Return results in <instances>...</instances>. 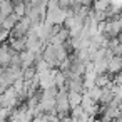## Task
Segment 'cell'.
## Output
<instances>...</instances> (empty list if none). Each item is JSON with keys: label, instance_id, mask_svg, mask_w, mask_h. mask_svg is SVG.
<instances>
[{"label": "cell", "instance_id": "obj_10", "mask_svg": "<svg viewBox=\"0 0 122 122\" xmlns=\"http://www.w3.org/2000/svg\"><path fill=\"white\" fill-rule=\"evenodd\" d=\"M110 5V0H94L92 4V9L97 10V12H105Z\"/></svg>", "mask_w": 122, "mask_h": 122}, {"label": "cell", "instance_id": "obj_4", "mask_svg": "<svg viewBox=\"0 0 122 122\" xmlns=\"http://www.w3.org/2000/svg\"><path fill=\"white\" fill-rule=\"evenodd\" d=\"M14 14V2L12 0H5V2H0V22L5 17Z\"/></svg>", "mask_w": 122, "mask_h": 122}, {"label": "cell", "instance_id": "obj_3", "mask_svg": "<svg viewBox=\"0 0 122 122\" xmlns=\"http://www.w3.org/2000/svg\"><path fill=\"white\" fill-rule=\"evenodd\" d=\"M10 47L17 52H24L27 50V35L25 37H15V39H9Z\"/></svg>", "mask_w": 122, "mask_h": 122}, {"label": "cell", "instance_id": "obj_2", "mask_svg": "<svg viewBox=\"0 0 122 122\" xmlns=\"http://www.w3.org/2000/svg\"><path fill=\"white\" fill-rule=\"evenodd\" d=\"M107 72L110 75H115L119 72H122V55H114L110 60H109V69Z\"/></svg>", "mask_w": 122, "mask_h": 122}, {"label": "cell", "instance_id": "obj_8", "mask_svg": "<svg viewBox=\"0 0 122 122\" xmlns=\"http://www.w3.org/2000/svg\"><path fill=\"white\" fill-rule=\"evenodd\" d=\"M114 55H122V44L119 42V39H110L109 40V47H107Z\"/></svg>", "mask_w": 122, "mask_h": 122}, {"label": "cell", "instance_id": "obj_18", "mask_svg": "<svg viewBox=\"0 0 122 122\" xmlns=\"http://www.w3.org/2000/svg\"><path fill=\"white\" fill-rule=\"evenodd\" d=\"M12 2H14V5H15V4H24V2H27V0H12Z\"/></svg>", "mask_w": 122, "mask_h": 122}, {"label": "cell", "instance_id": "obj_1", "mask_svg": "<svg viewBox=\"0 0 122 122\" xmlns=\"http://www.w3.org/2000/svg\"><path fill=\"white\" fill-rule=\"evenodd\" d=\"M15 50L10 47V42H4V44H0V67H9L10 65V60H12V54Z\"/></svg>", "mask_w": 122, "mask_h": 122}, {"label": "cell", "instance_id": "obj_5", "mask_svg": "<svg viewBox=\"0 0 122 122\" xmlns=\"http://www.w3.org/2000/svg\"><path fill=\"white\" fill-rule=\"evenodd\" d=\"M114 90H112V87L109 85V87H102V95H100V99H99V104L100 105H109L112 100H114Z\"/></svg>", "mask_w": 122, "mask_h": 122}, {"label": "cell", "instance_id": "obj_11", "mask_svg": "<svg viewBox=\"0 0 122 122\" xmlns=\"http://www.w3.org/2000/svg\"><path fill=\"white\" fill-rule=\"evenodd\" d=\"M55 85H57L59 89H62V87H67V74H65V72L59 70V74L55 75Z\"/></svg>", "mask_w": 122, "mask_h": 122}, {"label": "cell", "instance_id": "obj_16", "mask_svg": "<svg viewBox=\"0 0 122 122\" xmlns=\"http://www.w3.org/2000/svg\"><path fill=\"white\" fill-rule=\"evenodd\" d=\"M59 4L62 9H69L70 7V0H59Z\"/></svg>", "mask_w": 122, "mask_h": 122}, {"label": "cell", "instance_id": "obj_22", "mask_svg": "<svg viewBox=\"0 0 122 122\" xmlns=\"http://www.w3.org/2000/svg\"><path fill=\"white\" fill-rule=\"evenodd\" d=\"M4 70H5L4 67H0V75H2V74H4Z\"/></svg>", "mask_w": 122, "mask_h": 122}, {"label": "cell", "instance_id": "obj_21", "mask_svg": "<svg viewBox=\"0 0 122 122\" xmlns=\"http://www.w3.org/2000/svg\"><path fill=\"white\" fill-rule=\"evenodd\" d=\"M0 122H10V119H0Z\"/></svg>", "mask_w": 122, "mask_h": 122}, {"label": "cell", "instance_id": "obj_6", "mask_svg": "<svg viewBox=\"0 0 122 122\" xmlns=\"http://www.w3.org/2000/svg\"><path fill=\"white\" fill-rule=\"evenodd\" d=\"M20 57H22V69L35 65V54H34L32 50H24V52H20Z\"/></svg>", "mask_w": 122, "mask_h": 122}, {"label": "cell", "instance_id": "obj_17", "mask_svg": "<svg viewBox=\"0 0 122 122\" xmlns=\"http://www.w3.org/2000/svg\"><path fill=\"white\" fill-rule=\"evenodd\" d=\"M92 4H94V0H82V5H89V7H92Z\"/></svg>", "mask_w": 122, "mask_h": 122}, {"label": "cell", "instance_id": "obj_19", "mask_svg": "<svg viewBox=\"0 0 122 122\" xmlns=\"http://www.w3.org/2000/svg\"><path fill=\"white\" fill-rule=\"evenodd\" d=\"M117 39H119V42H120V44H122V30H120V32H119V35H117Z\"/></svg>", "mask_w": 122, "mask_h": 122}, {"label": "cell", "instance_id": "obj_13", "mask_svg": "<svg viewBox=\"0 0 122 122\" xmlns=\"http://www.w3.org/2000/svg\"><path fill=\"white\" fill-rule=\"evenodd\" d=\"M14 14L19 15L20 19L25 17V15H27V5H25V2H24V4H15V5H14Z\"/></svg>", "mask_w": 122, "mask_h": 122}, {"label": "cell", "instance_id": "obj_12", "mask_svg": "<svg viewBox=\"0 0 122 122\" xmlns=\"http://www.w3.org/2000/svg\"><path fill=\"white\" fill-rule=\"evenodd\" d=\"M37 75V67L35 65H32V67H25L24 69V80H32L34 77Z\"/></svg>", "mask_w": 122, "mask_h": 122}, {"label": "cell", "instance_id": "obj_7", "mask_svg": "<svg viewBox=\"0 0 122 122\" xmlns=\"http://www.w3.org/2000/svg\"><path fill=\"white\" fill-rule=\"evenodd\" d=\"M94 65H95L97 74H107V69H109V60H107L105 57H102V59L94 60Z\"/></svg>", "mask_w": 122, "mask_h": 122}, {"label": "cell", "instance_id": "obj_15", "mask_svg": "<svg viewBox=\"0 0 122 122\" xmlns=\"http://www.w3.org/2000/svg\"><path fill=\"white\" fill-rule=\"evenodd\" d=\"M10 39V30L7 29H0V44H4Z\"/></svg>", "mask_w": 122, "mask_h": 122}, {"label": "cell", "instance_id": "obj_14", "mask_svg": "<svg viewBox=\"0 0 122 122\" xmlns=\"http://www.w3.org/2000/svg\"><path fill=\"white\" fill-rule=\"evenodd\" d=\"M87 92H89V95H90L95 102H99V99H100V95H102V87L94 85V87H92V89H89Z\"/></svg>", "mask_w": 122, "mask_h": 122}, {"label": "cell", "instance_id": "obj_9", "mask_svg": "<svg viewBox=\"0 0 122 122\" xmlns=\"http://www.w3.org/2000/svg\"><path fill=\"white\" fill-rule=\"evenodd\" d=\"M82 97H84V94H80V92H70V90H69V102H70V107L80 105V104H82Z\"/></svg>", "mask_w": 122, "mask_h": 122}, {"label": "cell", "instance_id": "obj_20", "mask_svg": "<svg viewBox=\"0 0 122 122\" xmlns=\"http://www.w3.org/2000/svg\"><path fill=\"white\" fill-rule=\"evenodd\" d=\"M117 120H119V122H122V112L119 114V117H117Z\"/></svg>", "mask_w": 122, "mask_h": 122}]
</instances>
